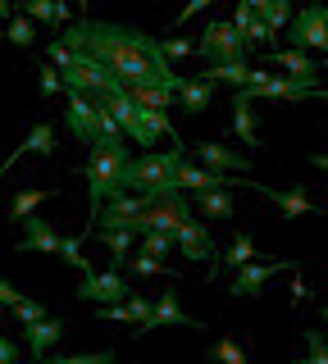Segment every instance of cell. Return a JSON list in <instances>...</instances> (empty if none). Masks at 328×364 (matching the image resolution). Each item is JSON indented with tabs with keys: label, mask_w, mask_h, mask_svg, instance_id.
<instances>
[{
	"label": "cell",
	"mask_w": 328,
	"mask_h": 364,
	"mask_svg": "<svg viewBox=\"0 0 328 364\" xmlns=\"http://www.w3.org/2000/svg\"><path fill=\"white\" fill-rule=\"evenodd\" d=\"M64 37L73 50H87L96 60H105L123 82H146V87H178L183 77L169 68V55L160 50V37L142 28H123V23H105V18H73L64 23Z\"/></svg>",
	"instance_id": "cell-1"
},
{
	"label": "cell",
	"mask_w": 328,
	"mask_h": 364,
	"mask_svg": "<svg viewBox=\"0 0 328 364\" xmlns=\"http://www.w3.org/2000/svg\"><path fill=\"white\" fill-rule=\"evenodd\" d=\"M187 159V146H169V151H146L128 159L123 168V191H142V196H160V191H178V164Z\"/></svg>",
	"instance_id": "cell-2"
},
{
	"label": "cell",
	"mask_w": 328,
	"mask_h": 364,
	"mask_svg": "<svg viewBox=\"0 0 328 364\" xmlns=\"http://www.w3.org/2000/svg\"><path fill=\"white\" fill-rule=\"evenodd\" d=\"M96 100H105V105L115 109V119L123 123V132H128L137 146H155L160 136H174V119H169L164 109H151V105H142V100L132 96L128 87L110 91V96H96Z\"/></svg>",
	"instance_id": "cell-3"
},
{
	"label": "cell",
	"mask_w": 328,
	"mask_h": 364,
	"mask_svg": "<svg viewBox=\"0 0 328 364\" xmlns=\"http://www.w3.org/2000/svg\"><path fill=\"white\" fill-rule=\"evenodd\" d=\"M123 168H128V146H123V141H96L92 146V159L83 164L87 200H92V219H96V210L110 196H119V191H123Z\"/></svg>",
	"instance_id": "cell-4"
},
{
	"label": "cell",
	"mask_w": 328,
	"mask_h": 364,
	"mask_svg": "<svg viewBox=\"0 0 328 364\" xmlns=\"http://www.w3.org/2000/svg\"><path fill=\"white\" fill-rule=\"evenodd\" d=\"M32 250H46V255H64L73 269H92L87 264V255H83V237H60L46 219H23V242H18V255H32Z\"/></svg>",
	"instance_id": "cell-5"
},
{
	"label": "cell",
	"mask_w": 328,
	"mask_h": 364,
	"mask_svg": "<svg viewBox=\"0 0 328 364\" xmlns=\"http://www.w3.org/2000/svg\"><path fill=\"white\" fill-rule=\"evenodd\" d=\"M246 50H251V41H246V32L237 28L233 18H214L201 28V41H196V55L206 64H223V60H246Z\"/></svg>",
	"instance_id": "cell-6"
},
{
	"label": "cell",
	"mask_w": 328,
	"mask_h": 364,
	"mask_svg": "<svg viewBox=\"0 0 328 364\" xmlns=\"http://www.w3.org/2000/svg\"><path fill=\"white\" fill-rule=\"evenodd\" d=\"M187 219H191V200L183 196V191H160V196L132 219V228H137V232H151V228L178 232V223H187Z\"/></svg>",
	"instance_id": "cell-7"
},
{
	"label": "cell",
	"mask_w": 328,
	"mask_h": 364,
	"mask_svg": "<svg viewBox=\"0 0 328 364\" xmlns=\"http://www.w3.org/2000/svg\"><path fill=\"white\" fill-rule=\"evenodd\" d=\"M287 41L297 46V50L328 55V5H301L287 23Z\"/></svg>",
	"instance_id": "cell-8"
},
{
	"label": "cell",
	"mask_w": 328,
	"mask_h": 364,
	"mask_svg": "<svg viewBox=\"0 0 328 364\" xmlns=\"http://www.w3.org/2000/svg\"><path fill=\"white\" fill-rule=\"evenodd\" d=\"M314 91H319V77L282 73V77H269V82H260V87H237V96L242 100H310Z\"/></svg>",
	"instance_id": "cell-9"
},
{
	"label": "cell",
	"mask_w": 328,
	"mask_h": 364,
	"mask_svg": "<svg viewBox=\"0 0 328 364\" xmlns=\"http://www.w3.org/2000/svg\"><path fill=\"white\" fill-rule=\"evenodd\" d=\"M178 255L187 259V264H210V273H219V246H214L210 228H201L196 219L178 223Z\"/></svg>",
	"instance_id": "cell-10"
},
{
	"label": "cell",
	"mask_w": 328,
	"mask_h": 364,
	"mask_svg": "<svg viewBox=\"0 0 328 364\" xmlns=\"http://www.w3.org/2000/svg\"><path fill=\"white\" fill-rule=\"evenodd\" d=\"M78 301H87V305H119V301H128V278L115 269V273H92L87 269L83 273V282L73 287Z\"/></svg>",
	"instance_id": "cell-11"
},
{
	"label": "cell",
	"mask_w": 328,
	"mask_h": 364,
	"mask_svg": "<svg viewBox=\"0 0 328 364\" xmlns=\"http://www.w3.org/2000/svg\"><path fill=\"white\" fill-rule=\"evenodd\" d=\"M96 114H100V105H96V96H87V91H73L69 87V109H64V123H69V132L78 136V141H100V123H96Z\"/></svg>",
	"instance_id": "cell-12"
},
{
	"label": "cell",
	"mask_w": 328,
	"mask_h": 364,
	"mask_svg": "<svg viewBox=\"0 0 328 364\" xmlns=\"http://www.w3.org/2000/svg\"><path fill=\"white\" fill-rule=\"evenodd\" d=\"M23 155H37V159H55V123H46V119H41L37 128H32V132L23 136V141H18V151L9 155L5 164H0V173H9V168H14V164H18Z\"/></svg>",
	"instance_id": "cell-13"
},
{
	"label": "cell",
	"mask_w": 328,
	"mask_h": 364,
	"mask_svg": "<svg viewBox=\"0 0 328 364\" xmlns=\"http://www.w3.org/2000/svg\"><path fill=\"white\" fill-rule=\"evenodd\" d=\"M297 264H242V269H233V282H228V291L233 296H255L260 287H265L269 278H274V273H292Z\"/></svg>",
	"instance_id": "cell-14"
},
{
	"label": "cell",
	"mask_w": 328,
	"mask_h": 364,
	"mask_svg": "<svg viewBox=\"0 0 328 364\" xmlns=\"http://www.w3.org/2000/svg\"><path fill=\"white\" fill-rule=\"evenodd\" d=\"M246 187L260 191V196H269L282 214H287V219H301V214H328L324 205H319V200H310L305 191H274V187H265V182H246Z\"/></svg>",
	"instance_id": "cell-15"
},
{
	"label": "cell",
	"mask_w": 328,
	"mask_h": 364,
	"mask_svg": "<svg viewBox=\"0 0 328 364\" xmlns=\"http://www.w3.org/2000/svg\"><path fill=\"white\" fill-rule=\"evenodd\" d=\"M64 333H69V328H64L60 323V318H37V323H23V341H28V350H32V355H37V360H46L51 355V350L55 346H60V337Z\"/></svg>",
	"instance_id": "cell-16"
},
{
	"label": "cell",
	"mask_w": 328,
	"mask_h": 364,
	"mask_svg": "<svg viewBox=\"0 0 328 364\" xmlns=\"http://www.w3.org/2000/svg\"><path fill=\"white\" fill-rule=\"evenodd\" d=\"M155 328H206V323H196V318L178 305V291H160L155 296V314H151V323H146V333H155Z\"/></svg>",
	"instance_id": "cell-17"
},
{
	"label": "cell",
	"mask_w": 328,
	"mask_h": 364,
	"mask_svg": "<svg viewBox=\"0 0 328 364\" xmlns=\"http://www.w3.org/2000/svg\"><path fill=\"white\" fill-rule=\"evenodd\" d=\"M196 159L210 164V168H219V173H246V168H251V155L233 151V146H219V141H201Z\"/></svg>",
	"instance_id": "cell-18"
},
{
	"label": "cell",
	"mask_w": 328,
	"mask_h": 364,
	"mask_svg": "<svg viewBox=\"0 0 328 364\" xmlns=\"http://www.w3.org/2000/svg\"><path fill=\"white\" fill-rule=\"evenodd\" d=\"M214 87L219 82H210V77H183V82H178V109L206 114L214 105Z\"/></svg>",
	"instance_id": "cell-19"
},
{
	"label": "cell",
	"mask_w": 328,
	"mask_h": 364,
	"mask_svg": "<svg viewBox=\"0 0 328 364\" xmlns=\"http://www.w3.org/2000/svg\"><path fill=\"white\" fill-rule=\"evenodd\" d=\"M18 9L32 18V23H46V28H64V23H73V9L64 5V0H18Z\"/></svg>",
	"instance_id": "cell-20"
},
{
	"label": "cell",
	"mask_w": 328,
	"mask_h": 364,
	"mask_svg": "<svg viewBox=\"0 0 328 364\" xmlns=\"http://www.w3.org/2000/svg\"><path fill=\"white\" fill-rule=\"evenodd\" d=\"M191 196H196V210L206 219H233L237 214V200L228 187H206V191H191Z\"/></svg>",
	"instance_id": "cell-21"
},
{
	"label": "cell",
	"mask_w": 328,
	"mask_h": 364,
	"mask_svg": "<svg viewBox=\"0 0 328 364\" xmlns=\"http://www.w3.org/2000/svg\"><path fill=\"white\" fill-rule=\"evenodd\" d=\"M269 64L282 68V73H292V77H314V73H319V64L310 60V50H297V46H287V50H269Z\"/></svg>",
	"instance_id": "cell-22"
},
{
	"label": "cell",
	"mask_w": 328,
	"mask_h": 364,
	"mask_svg": "<svg viewBox=\"0 0 328 364\" xmlns=\"http://www.w3.org/2000/svg\"><path fill=\"white\" fill-rule=\"evenodd\" d=\"M96 237L105 242V250H110V259H115V264H123V259L132 255V242H142L137 228H96Z\"/></svg>",
	"instance_id": "cell-23"
},
{
	"label": "cell",
	"mask_w": 328,
	"mask_h": 364,
	"mask_svg": "<svg viewBox=\"0 0 328 364\" xmlns=\"http://www.w3.org/2000/svg\"><path fill=\"white\" fill-rule=\"evenodd\" d=\"M51 196H60V191H55V187H23V191H14V200H9V219L23 223L28 214L37 210V205H46Z\"/></svg>",
	"instance_id": "cell-24"
},
{
	"label": "cell",
	"mask_w": 328,
	"mask_h": 364,
	"mask_svg": "<svg viewBox=\"0 0 328 364\" xmlns=\"http://www.w3.org/2000/svg\"><path fill=\"white\" fill-rule=\"evenodd\" d=\"M233 132L242 136V146H260V136H255V100L233 96Z\"/></svg>",
	"instance_id": "cell-25"
},
{
	"label": "cell",
	"mask_w": 328,
	"mask_h": 364,
	"mask_svg": "<svg viewBox=\"0 0 328 364\" xmlns=\"http://www.w3.org/2000/svg\"><path fill=\"white\" fill-rule=\"evenodd\" d=\"M123 87H128V82H123ZM128 91L142 100V105H151V109H164V114L178 105V87H146V82H132Z\"/></svg>",
	"instance_id": "cell-26"
},
{
	"label": "cell",
	"mask_w": 328,
	"mask_h": 364,
	"mask_svg": "<svg viewBox=\"0 0 328 364\" xmlns=\"http://www.w3.org/2000/svg\"><path fill=\"white\" fill-rule=\"evenodd\" d=\"M251 259H255V242H251V232H237L233 242H228V250L219 255V264L242 269V264H251Z\"/></svg>",
	"instance_id": "cell-27"
},
{
	"label": "cell",
	"mask_w": 328,
	"mask_h": 364,
	"mask_svg": "<svg viewBox=\"0 0 328 364\" xmlns=\"http://www.w3.org/2000/svg\"><path fill=\"white\" fill-rule=\"evenodd\" d=\"M115 269H128V273H137V278H160V273L169 278V264H164V259H155V255H146V250H142V255H128Z\"/></svg>",
	"instance_id": "cell-28"
},
{
	"label": "cell",
	"mask_w": 328,
	"mask_h": 364,
	"mask_svg": "<svg viewBox=\"0 0 328 364\" xmlns=\"http://www.w3.org/2000/svg\"><path fill=\"white\" fill-rule=\"evenodd\" d=\"M142 250H146V255H155V259H160V255H174V250H178V237L164 232V228H151V232H142Z\"/></svg>",
	"instance_id": "cell-29"
},
{
	"label": "cell",
	"mask_w": 328,
	"mask_h": 364,
	"mask_svg": "<svg viewBox=\"0 0 328 364\" xmlns=\"http://www.w3.org/2000/svg\"><path fill=\"white\" fill-rule=\"evenodd\" d=\"M5 41H14L18 50H28V46L37 41V32H32V18L23 14V9H18V14H14V18L5 23Z\"/></svg>",
	"instance_id": "cell-30"
},
{
	"label": "cell",
	"mask_w": 328,
	"mask_h": 364,
	"mask_svg": "<svg viewBox=\"0 0 328 364\" xmlns=\"http://www.w3.org/2000/svg\"><path fill=\"white\" fill-rule=\"evenodd\" d=\"M37 73H41V96H46V100H51V96H60V91H69V87H64V68H55L51 60L41 64Z\"/></svg>",
	"instance_id": "cell-31"
},
{
	"label": "cell",
	"mask_w": 328,
	"mask_h": 364,
	"mask_svg": "<svg viewBox=\"0 0 328 364\" xmlns=\"http://www.w3.org/2000/svg\"><path fill=\"white\" fill-rule=\"evenodd\" d=\"M9 314H14L18 323H37V318H46V305H41V301H28V296H18V301L9 305Z\"/></svg>",
	"instance_id": "cell-32"
},
{
	"label": "cell",
	"mask_w": 328,
	"mask_h": 364,
	"mask_svg": "<svg viewBox=\"0 0 328 364\" xmlns=\"http://www.w3.org/2000/svg\"><path fill=\"white\" fill-rule=\"evenodd\" d=\"M269 37H274V28L265 23V14H255L246 23V41H251V50H269Z\"/></svg>",
	"instance_id": "cell-33"
},
{
	"label": "cell",
	"mask_w": 328,
	"mask_h": 364,
	"mask_svg": "<svg viewBox=\"0 0 328 364\" xmlns=\"http://www.w3.org/2000/svg\"><path fill=\"white\" fill-rule=\"evenodd\" d=\"M292 14H297V9H292V0H274V5L265 9V23H269L274 32H282V28L292 23Z\"/></svg>",
	"instance_id": "cell-34"
},
{
	"label": "cell",
	"mask_w": 328,
	"mask_h": 364,
	"mask_svg": "<svg viewBox=\"0 0 328 364\" xmlns=\"http://www.w3.org/2000/svg\"><path fill=\"white\" fill-rule=\"evenodd\" d=\"M160 50L169 55V60H191V55H196V41H187V37H160Z\"/></svg>",
	"instance_id": "cell-35"
},
{
	"label": "cell",
	"mask_w": 328,
	"mask_h": 364,
	"mask_svg": "<svg viewBox=\"0 0 328 364\" xmlns=\"http://www.w3.org/2000/svg\"><path fill=\"white\" fill-rule=\"evenodd\" d=\"M305 350H310L305 364H328V337L324 333H310V328H305Z\"/></svg>",
	"instance_id": "cell-36"
},
{
	"label": "cell",
	"mask_w": 328,
	"mask_h": 364,
	"mask_svg": "<svg viewBox=\"0 0 328 364\" xmlns=\"http://www.w3.org/2000/svg\"><path fill=\"white\" fill-rule=\"evenodd\" d=\"M210 360H228V364H246V350L237 346V341H228V337H223V341H214V346H210Z\"/></svg>",
	"instance_id": "cell-37"
},
{
	"label": "cell",
	"mask_w": 328,
	"mask_h": 364,
	"mask_svg": "<svg viewBox=\"0 0 328 364\" xmlns=\"http://www.w3.org/2000/svg\"><path fill=\"white\" fill-rule=\"evenodd\" d=\"M46 60H51L55 68H73V60H78V50H73L69 41H51V46H46Z\"/></svg>",
	"instance_id": "cell-38"
},
{
	"label": "cell",
	"mask_w": 328,
	"mask_h": 364,
	"mask_svg": "<svg viewBox=\"0 0 328 364\" xmlns=\"http://www.w3.org/2000/svg\"><path fill=\"white\" fill-rule=\"evenodd\" d=\"M115 360V350H96V355H60L55 350V364H110Z\"/></svg>",
	"instance_id": "cell-39"
},
{
	"label": "cell",
	"mask_w": 328,
	"mask_h": 364,
	"mask_svg": "<svg viewBox=\"0 0 328 364\" xmlns=\"http://www.w3.org/2000/svg\"><path fill=\"white\" fill-rule=\"evenodd\" d=\"M214 5V0H187V5L183 9H178V18H174V28H183V23H191V18H196L201 14V9H210Z\"/></svg>",
	"instance_id": "cell-40"
},
{
	"label": "cell",
	"mask_w": 328,
	"mask_h": 364,
	"mask_svg": "<svg viewBox=\"0 0 328 364\" xmlns=\"http://www.w3.org/2000/svg\"><path fill=\"white\" fill-rule=\"evenodd\" d=\"M305 296H310V287H305V278H301V269H292V305H301Z\"/></svg>",
	"instance_id": "cell-41"
},
{
	"label": "cell",
	"mask_w": 328,
	"mask_h": 364,
	"mask_svg": "<svg viewBox=\"0 0 328 364\" xmlns=\"http://www.w3.org/2000/svg\"><path fill=\"white\" fill-rule=\"evenodd\" d=\"M18 296H23V291H18V287H14V282H5V278H0V301H5V305H14V301H18Z\"/></svg>",
	"instance_id": "cell-42"
},
{
	"label": "cell",
	"mask_w": 328,
	"mask_h": 364,
	"mask_svg": "<svg viewBox=\"0 0 328 364\" xmlns=\"http://www.w3.org/2000/svg\"><path fill=\"white\" fill-rule=\"evenodd\" d=\"M242 5H251V9H255V14H265V9H269V5H274V0H242Z\"/></svg>",
	"instance_id": "cell-43"
},
{
	"label": "cell",
	"mask_w": 328,
	"mask_h": 364,
	"mask_svg": "<svg viewBox=\"0 0 328 364\" xmlns=\"http://www.w3.org/2000/svg\"><path fill=\"white\" fill-rule=\"evenodd\" d=\"M310 164L319 168V173H328V155H310Z\"/></svg>",
	"instance_id": "cell-44"
},
{
	"label": "cell",
	"mask_w": 328,
	"mask_h": 364,
	"mask_svg": "<svg viewBox=\"0 0 328 364\" xmlns=\"http://www.w3.org/2000/svg\"><path fill=\"white\" fill-rule=\"evenodd\" d=\"M0 18H5V23L14 18V9H9V0H0Z\"/></svg>",
	"instance_id": "cell-45"
},
{
	"label": "cell",
	"mask_w": 328,
	"mask_h": 364,
	"mask_svg": "<svg viewBox=\"0 0 328 364\" xmlns=\"http://www.w3.org/2000/svg\"><path fill=\"white\" fill-rule=\"evenodd\" d=\"M314 96H324V100H328V82H324V87H319V91H314Z\"/></svg>",
	"instance_id": "cell-46"
},
{
	"label": "cell",
	"mask_w": 328,
	"mask_h": 364,
	"mask_svg": "<svg viewBox=\"0 0 328 364\" xmlns=\"http://www.w3.org/2000/svg\"><path fill=\"white\" fill-rule=\"evenodd\" d=\"M324 323H328V305H324Z\"/></svg>",
	"instance_id": "cell-47"
},
{
	"label": "cell",
	"mask_w": 328,
	"mask_h": 364,
	"mask_svg": "<svg viewBox=\"0 0 328 364\" xmlns=\"http://www.w3.org/2000/svg\"><path fill=\"white\" fill-rule=\"evenodd\" d=\"M78 5H87V0H78Z\"/></svg>",
	"instance_id": "cell-48"
},
{
	"label": "cell",
	"mask_w": 328,
	"mask_h": 364,
	"mask_svg": "<svg viewBox=\"0 0 328 364\" xmlns=\"http://www.w3.org/2000/svg\"><path fill=\"white\" fill-rule=\"evenodd\" d=\"M0 41H5V37H0Z\"/></svg>",
	"instance_id": "cell-49"
}]
</instances>
